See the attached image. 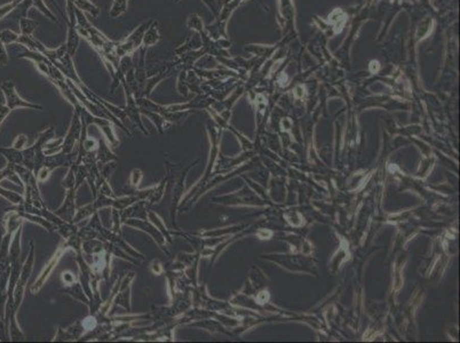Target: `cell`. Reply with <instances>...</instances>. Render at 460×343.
<instances>
[{
    "instance_id": "cell-1",
    "label": "cell",
    "mask_w": 460,
    "mask_h": 343,
    "mask_svg": "<svg viewBox=\"0 0 460 343\" xmlns=\"http://www.w3.org/2000/svg\"><path fill=\"white\" fill-rule=\"evenodd\" d=\"M62 250H60L58 253H56V254L54 255V257L52 258V260L50 261V263L49 265H47L46 267H45V269L42 270V272H41V275H40V277L39 278L37 279V281H36V284H35V286H33L32 287V291L33 292H36V291H39L40 289V287L42 285H44V283L46 281V279L49 278V276H50V274L52 272V270H53V268L56 266V263L59 262V260H60V257H61V255H62Z\"/></svg>"
},
{
    "instance_id": "cell-2",
    "label": "cell",
    "mask_w": 460,
    "mask_h": 343,
    "mask_svg": "<svg viewBox=\"0 0 460 343\" xmlns=\"http://www.w3.org/2000/svg\"><path fill=\"white\" fill-rule=\"evenodd\" d=\"M268 299H269V294H268V292H265V291H263V292H261L258 295V302L259 303H264Z\"/></svg>"
},
{
    "instance_id": "cell-3",
    "label": "cell",
    "mask_w": 460,
    "mask_h": 343,
    "mask_svg": "<svg viewBox=\"0 0 460 343\" xmlns=\"http://www.w3.org/2000/svg\"><path fill=\"white\" fill-rule=\"evenodd\" d=\"M85 323H88V326H86L85 328H87V330H92V328L95 326V319L94 318H92V317H88L87 319H85Z\"/></svg>"
},
{
    "instance_id": "cell-4",
    "label": "cell",
    "mask_w": 460,
    "mask_h": 343,
    "mask_svg": "<svg viewBox=\"0 0 460 343\" xmlns=\"http://www.w3.org/2000/svg\"><path fill=\"white\" fill-rule=\"evenodd\" d=\"M270 236H272V232H270V231H267V233H265L264 231H262V230H261V231L259 232V237L261 238V239H265V237H270Z\"/></svg>"
}]
</instances>
